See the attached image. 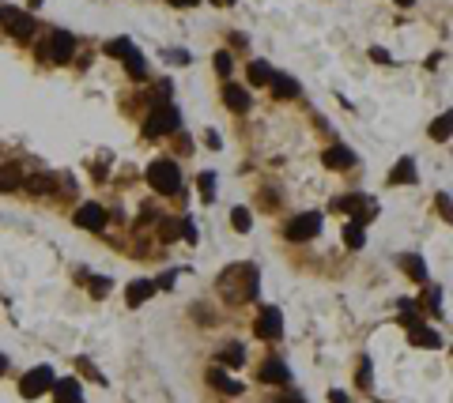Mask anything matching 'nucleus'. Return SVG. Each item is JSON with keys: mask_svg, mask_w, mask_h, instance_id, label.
<instances>
[{"mask_svg": "<svg viewBox=\"0 0 453 403\" xmlns=\"http://www.w3.org/2000/svg\"><path fill=\"white\" fill-rule=\"evenodd\" d=\"M219 290H223L230 302H249V298H257V290H261L257 268H253V264H235V268H227L223 275H219Z\"/></svg>", "mask_w": 453, "mask_h": 403, "instance_id": "obj_1", "label": "nucleus"}, {"mask_svg": "<svg viewBox=\"0 0 453 403\" xmlns=\"http://www.w3.org/2000/svg\"><path fill=\"white\" fill-rule=\"evenodd\" d=\"M147 185H151L155 192H181V170L174 158H155L151 166H147Z\"/></svg>", "mask_w": 453, "mask_h": 403, "instance_id": "obj_2", "label": "nucleus"}, {"mask_svg": "<svg viewBox=\"0 0 453 403\" xmlns=\"http://www.w3.org/2000/svg\"><path fill=\"white\" fill-rule=\"evenodd\" d=\"M72 53H76V38H72L68 31H50L45 42L38 45V57L50 61V64H68Z\"/></svg>", "mask_w": 453, "mask_h": 403, "instance_id": "obj_3", "label": "nucleus"}, {"mask_svg": "<svg viewBox=\"0 0 453 403\" xmlns=\"http://www.w3.org/2000/svg\"><path fill=\"white\" fill-rule=\"evenodd\" d=\"M178 109L170 106V102H159V106L151 109V114H147V121H144V132L147 136H170V132H178Z\"/></svg>", "mask_w": 453, "mask_h": 403, "instance_id": "obj_4", "label": "nucleus"}, {"mask_svg": "<svg viewBox=\"0 0 453 403\" xmlns=\"http://www.w3.org/2000/svg\"><path fill=\"white\" fill-rule=\"evenodd\" d=\"M53 384H57V377H53L50 365H34L31 373H23L20 396L23 400H38V396H45V392H53Z\"/></svg>", "mask_w": 453, "mask_h": 403, "instance_id": "obj_5", "label": "nucleus"}, {"mask_svg": "<svg viewBox=\"0 0 453 403\" xmlns=\"http://www.w3.org/2000/svg\"><path fill=\"white\" fill-rule=\"evenodd\" d=\"M321 211H302V215H295V219L283 227V234H288V241H310V238H318L321 234Z\"/></svg>", "mask_w": 453, "mask_h": 403, "instance_id": "obj_6", "label": "nucleus"}, {"mask_svg": "<svg viewBox=\"0 0 453 403\" xmlns=\"http://www.w3.org/2000/svg\"><path fill=\"white\" fill-rule=\"evenodd\" d=\"M0 20H4V26H8V34L12 38H20V42H27V38H34V15L31 12H15V8H0Z\"/></svg>", "mask_w": 453, "mask_h": 403, "instance_id": "obj_7", "label": "nucleus"}, {"mask_svg": "<svg viewBox=\"0 0 453 403\" xmlns=\"http://www.w3.org/2000/svg\"><path fill=\"white\" fill-rule=\"evenodd\" d=\"M253 332H257V340H280L283 335V313L276 305H265L253 321Z\"/></svg>", "mask_w": 453, "mask_h": 403, "instance_id": "obj_8", "label": "nucleus"}, {"mask_svg": "<svg viewBox=\"0 0 453 403\" xmlns=\"http://www.w3.org/2000/svg\"><path fill=\"white\" fill-rule=\"evenodd\" d=\"M336 208H340V211H348V219L363 222V227L378 215V204H374V200H366V196H359V192H351V196H344V200H336Z\"/></svg>", "mask_w": 453, "mask_h": 403, "instance_id": "obj_9", "label": "nucleus"}, {"mask_svg": "<svg viewBox=\"0 0 453 403\" xmlns=\"http://www.w3.org/2000/svg\"><path fill=\"white\" fill-rule=\"evenodd\" d=\"M76 227H83V230H103L106 227L103 204H83V208L76 211Z\"/></svg>", "mask_w": 453, "mask_h": 403, "instance_id": "obj_10", "label": "nucleus"}, {"mask_svg": "<svg viewBox=\"0 0 453 403\" xmlns=\"http://www.w3.org/2000/svg\"><path fill=\"white\" fill-rule=\"evenodd\" d=\"M53 403H83V388L76 377H61L53 384Z\"/></svg>", "mask_w": 453, "mask_h": 403, "instance_id": "obj_11", "label": "nucleus"}, {"mask_svg": "<svg viewBox=\"0 0 453 403\" xmlns=\"http://www.w3.org/2000/svg\"><path fill=\"white\" fill-rule=\"evenodd\" d=\"M261 381L265 384H288L291 381V370H288V362H280V358H268L261 365Z\"/></svg>", "mask_w": 453, "mask_h": 403, "instance_id": "obj_12", "label": "nucleus"}, {"mask_svg": "<svg viewBox=\"0 0 453 403\" xmlns=\"http://www.w3.org/2000/svg\"><path fill=\"white\" fill-rule=\"evenodd\" d=\"M321 162L329 166V170H348V166H355V155L348 151V147H325V155H321Z\"/></svg>", "mask_w": 453, "mask_h": 403, "instance_id": "obj_13", "label": "nucleus"}, {"mask_svg": "<svg viewBox=\"0 0 453 403\" xmlns=\"http://www.w3.org/2000/svg\"><path fill=\"white\" fill-rule=\"evenodd\" d=\"M155 290H159V287H155L151 279H136V283H128V290H125V302L128 305H144Z\"/></svg>", "mask_w": 453, "mask_h": 403, "instance_id": "obj_14", "label": "nucleus"}, {"mask_svg": "<svg viewBox=\"0 0 453 403\" xmlns=\"http://www.w3.org/2000/svg\"><path fill=\"white\" fill-rule=\"evenodd\" d=\"M408 340H412L415 347H423V351H434V347H442V335L434 332V328H423V324L408 328Z\"/></svg>", "mask_w": 453, "mask_h": 403, "instance_id": "obj_15", "label": "nucleus"}, {"mask_svg": "<svg viewBox=\"0 0 453 403\" xmlns=\"http://www.w3.org/2000/svg\"><path fill=\"white\" fill-rule=\"evenodd\" d=\"M223 106L230 109V114H246V109H249V95L242 87H235V83H227V87H223Z\"/></svg>", "mask_w": 453, "mask_h": 403, "instance_id": "obj_16", "label": "nucleus"}, {"mask_svg": "<svg viewBox=\"0 0 453 403\" xmlns=\"http://www.w3.org/2000/svg\"><path fill=\"white\" fill-rule=\"evenodd\" d=\"M401 268L408 271V275H412L419 287H427V264H423L419 252H404V257H401Z\"/></svg>", "mask_w": 453, "mask_h": 403, "instance_id": "obj_17", "label": "nucleus"}, {"mask_svg": "<svg viewBox=\"0 0 453 403\" xmlns=\"http://www.w3.org/2000/svg\"><path fill=\"white\" fill-rule=\"evenodd\" d=\"M268 87H272V95H276V98H299V83H295L291 76H283V72H276Z\"/></svg>", "mask_w": 453, "mask_h": 403, "instance_id": "obj_18", "label": "nucleus"}, {"mask_svg": "<svg viewBox=\"0 0 453 403\" xmlns=\"http://www.w3.org/2000/svg\"><path fill=\"white\" fill-rule=\"evenodd\" d=\"M208 384H211V388H219V392H230V396H238V392H242V384H238L235 377H227L219 365H216V370H208Z\"/></svg>", "mask_w": 453, "mask_h": 403, "instance_id": "obj_19", "label": "nucleus"}, {"mask_svg": "<svg viewBox=\"0 0 453 403\" xmlns=\"http://www.w3.org/2000/svg\"><path fill=\"white\" fill-rule=\"evenodd\" d=\"M415 181V162L412 158H396L393 174H389V185H412Z\"/></svg>", "mask_w": 453, "mask_h": 403, "instance_id": "obj_20", "label": "nucleus"}, {"mask_svg": "<svg viewBox=\"0 0 453 403\" xmlns=\"http://www.w3.org/2000/svg\"><path fill=\"white\" fill-rule=\"evenodd\" d=\"M272 64L268 61H249V83H253V87H268V83H272Z\"/></svg>", "mask_w": 453, "mask_h": 403, "instance_id": "obj_21", "label": "nucleus"}, {"mask_svg": "<svg viewBox=\"0 0 453 403\" xmlns=\"http://www.w3.org/2000/svg\"><path fill=\"white\" fill-rule=\"evenodd\" d=\"M23 185V174H20V166H0V192H15Z\"/></svg>", "mask_w": 453, "mask_h": 403, "instance_id": "obj_22", "label": "nucleus"}, {"mask_svg": "<svg viewBox=\"0 0 453 403\" xmlns=\"http://www.w3.org/2000/svg\"><path fill=\"white\" fill-rule=\"evenodd\" d=\"M450 136H453V109L431 121V139H438V144H442V139H450Z\"/></svg>", "mask_w": 453, "mask_h": 403, "instance_id": "obj_23", "label": "nucleus"}, {"mask_svg": "<svg viewBox=\"0 0 453 403\" xmlns=\"http://www.w3.org/2000/svg\"><path fill=\"white\" fill-rule=\"evenodd\" d=\"M344 241H348L351 249H363V245H366V230H363V222L348 219V222H344Z\"/></svg>", "mask_w": 453, "mask_h": 403, "instance_id": "obj_24", "label": "nucleus"}, {"mask_svg": "<svg viewBox=\"0 0 453 403\" xmlns=\"http://www.w3.org/2000/svg\"><path fill=\"white\" fill-rule=\"evenodd\" d=\"M419 317H423L419 302H401V324H404V328H415V324H423Z\"/></svg>", "mask_w": 453, "mask_h": 403, "instance_id": "obj_25", "label": "nucleus"}, {"mask_svg": "<svg viewBox=\"0 0 453 403\" xmlns=\"http://www.w3.org/2000/svg\"><path fill=\"white\" fill-rule=\"evenodd\" d=\"M125 72H128V76H133V79H144L147 76V64H144V57H140V53H128V57H125Z\"/></svg>", "mask_w": 453, "mask_h": 403, "instance_id": "obj_26", "label": "nucleus"}, {"mask_svg": "<svg viewBox=\"0 0 453 403\" xmlns=\"http://www.w3.org/2000/svg\"><path fill=\"white\" fill-rule=\"evenodd\" d=\"M219 362H227V365H242V362H246L242 343H227L223 351H219Z\"/></svg>", "mask_w": 453, "mask_h": 403, "instance_id": "obj_27", "label": "nucleus"}, {"mask_svg": "<svg viewBox=\"0 0 453 403\" xmlns=\"http://www.w3.org/2000/svg\"><path fill=\"white\" fill-rule=\"evenodd\" d=\"M27 189H31L34 196H45V192H53V177L34 174V177H27Z\"/></svg>", "mask_w": 453, "mask_h": 403, "instance_id": "obj_28", "label": "nucleus"}, {"mask_svg": "<svg viewBox=\"0 0 453 403\" xmlns=\"http://www.w3.org/2000/svg\"><path fill=\"white\" fill-rule=\"evenodd\" d=\"M133 50H136V45L128 42V38H114V42H106V53H110V57H121V61H125Z\"/></svg>", "mask_w": 453, "mask_h": 403, "instance_id": "obj_29", "label": "nucleus"}, {"mask_svg": "<svg viewBox=\"0 0 453 403\" xmlns=\"http://www.w3.org/2000/svg\"><path fill=\"white\" fill-rule=\"evenodd\" d=\"M230 222H235L238 234H246L249 227H253V215H249L246 208H235V211H230Z\"/></svg>", "mask_w": 453, "mask_h": 403, "instance_id": "obj_30", "label": "nucleus"}, {"mask_svg": "<svg viewBox=\"0 0 453 403\" xmlns=\"http://www.w3.org/2000/svg\"><path fill=\"white\" fill-rule=\"evenodd\" d=\"M159 238H163V241H174V238H181V219H163V227H159Z\"/></svg>", "mask_w": 453, "mask_h": 403, "instance_id": "obj_31", "label": "nucleus"}, {"mask_svg": "<svg viewBox=\"0 0 453 403\" xmlns=\"http://www.w3.org/2000/svg\"><path fill=\"white\" fill-rule=\"evenodd\" d=\"M211 64H216V72H219V76H230V72H235V61H230V53H223V50H219L216 53V57H211Z\"/></svg>", "mask_w": 453, "mask_h": 403, "instance_id": "obj_32", "label": "nucleus"}, {"mask_svg": "<svg viewBox=\"0 0 453 403\" xmlns=\"http://www.w3.org/2000/svg\"><path fill=\"white\" fill-rule=\"evenodd\" d=\"M359 388H371V358H359Z\"/></svg>", "mask_w": 453, "mask_h": 403, "instance_id": "obj_33", "label": "nucleus"}, {"mask_svg": "<svg viewBox=\"0 0 453 403\" xmlns=\"http://www.w3.org/2000/svg\"><path fill=\"white\" fill-rule=\"evenodd\" d=\"M200 189H205V204H211V200H216V192H211V189H216V177L200 174Z\"/></svg>", "mask_w": 453, "mask_h": 403, "instance_id": "obj_34", "label": "nucleus"}, {"mask_svg": "<svg viewBox=\"0 0 453 403\" xmlns=\"http://www.w3.org/2000/svg\"><path fill=\"white\" fill-rule=\"evenodd\" d=\"M110 294V279H91V298H106Z\"/></svg>", "mask_w": 453, "mask_h": 403, "instance_id": "obj_35", "label": "nucleus"}, {"mask_svg": "<svg viewBox=\"0 0 453 403\" xmlns=\"http://www.w3.org/2000/svg\"><path fill=\"white\" fill-rule=\"evenodd\" d=\"M181 238H186V241H197V227H193V219H181Z\"/></svg>", "mask_w": 453, "mask_h": 403, "instance_id": "obj_36", "label": "nucleus"}, {"mask_svg": "<svg viewBox=\"0 0 453 403\" xmlns=\"http://www.w3.org/2000/svg\"><path fill=\"white\" fill-rule=\"evenodd\" d=\"M329 403H351V400H348V392L332 388V392H329Z\"/></svg>", "mask_w": 453, "mask_h": 403, "instance_id": "obj_37", "label": "nucleus"}, {"mask_svg": "<svg viewBox=\"0 0 453 403\" xmlns=\"http://www.w3.org/2000/svg\"><path fill=\"white\" fill-rule=\"evenodd\" d=\"M166 57H170L174 64H186V61H189V53H181V50H174V53H166Z\"/></svg>", "mask_w": 453, "mask_h": 403, "instance_id": "obj_38", "label": "nucleus"}, {"mask_svg": "<svg viewBox=\"0 0 453 403\" xmlns=\"http://www.w3.org/2000/svg\"><path fill=\"white\" fill-rule=\"evenodd\" d=\"M170 4H174V8H197L200 0H170Z\"/></svg>", "mask_w": 453, "mask_h": 403, "instance_id": "obj_39", "label": "nucleus"}, {"mask_svg": "<svg viewBox=\"0 0 453 403\" xmlns=\"http://www.w3.org/2000/svg\"><path fill=\"white\" fill-rule=\"evenodd\" d=\"M8 370V358H4V354H0V373H4Z\"/></svg>", "mask_w": 453, "mask_h": 403, "instance_id": "obj_40", "label": "nucleus"}, {"mask_svg": "<svg viewBox=\"0 0 453 403\" xmlns=\"http://www.w3.org/2000/svg\"><path fill=\"white\" fill-rule=\"evenodd\" d=\"M396 4H401V8H408V4H412V0H396Z\"/></svg>", "mask_w": 453, "mask_h": 403, "instance_id": "obj_41", "label": "nucleus"}, {"mask_svg": "<svg viewBox=\"0 0 453 403\" xmlns=\"http://www.w3.org/2000/svg\"><path fill=\"white\" fill-rule=\"evenodd\" d=\"M216 4H230V0H216Z\"/></svg>", "mask_w": 453, "mask_h": 403, "instance_id": "obj_42", "label": "nucleus"}]
</instances>
